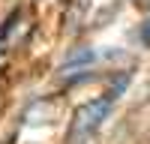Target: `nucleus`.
Wrapping results in <instances>:
<instances>
[{
	"mask_svg": "<svg viewBox=\"0 0 150 144\" xmlns=\"http://www.w3.org/2000/svg\"><path fill=\"white\" fill-rule=\"evenodd\" d=\"M108 111H111V96L93 99V102H87L84 108H78V111H75V120H72V141L90 138L93 132L102 126V120L108 117Z\"/></svg>",
	"mask_w": 150,
	"mask_h": 144,
	"instance_id": "f257e3e1",
	"label": "nucleus"
}]
</instances>
